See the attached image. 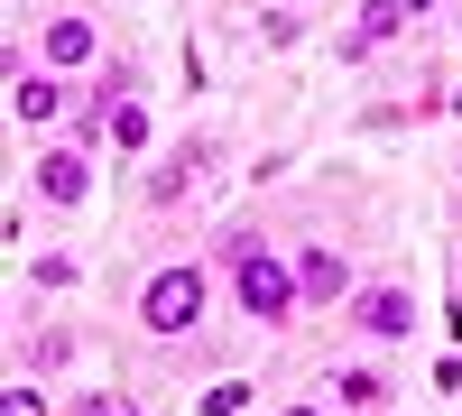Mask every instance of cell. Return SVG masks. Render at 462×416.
<instances>
[{"label":"cell","mask_w":462,"mask_h":416,"mask_svg":"<svg viewBox=\"0 0 462 416\" xmlns=\"http://www.w3.org/2000/svg\"><path fill=\"white\" fill-rule=\"evenodd\" d=\"M74 416H139V398H121V389H93V398H74Z\"/></svg>","instance_id":"obj_14"},{"label":"cell","mask_w":462,"mask_h":416,"mask_svg":"<svg viewBox=\"0 0 462 416\" xmlns=\"http://www.w3.org/2000/svg\"><path fill=\"white\" fill-rule=\"evenodd\" d=\"M74 361V333H37V343H28V370H65Z\"/></svg>","instance_id":"obj_12"},{"label":"cell","mask_w":462,"mask_h":416,"mask_svg":"<svg viewBox=\"0 0 462 416\" xmlns=\"http://www.w3.org/2000/svg\"><path fill=\"white\" fill-rule=\"evenodd\" d=\"M398 28H407V10H398V0H361V19H352V37H342V56H379Z\"/></svg>","instance_id":"obj_7"},{"label":"cell","mask_w":462,"mask_h":416,"mask_svg":"<svg viewBox=\"0 0 462 416\" xmlns=\"http://www.w3.org/2000/svg\"><path fill=\"white\" fill-rule=\"evenodd\" d=\"M28 278H37V287H47V296H56V287H74V259L56 250V259H37V269H28Z\"/></svg>","instance_id":"obj_16"},{"label":"cell","mask_w":462,"mask_h":416,"mask_svg":"<svg viewBox=\"0 0 462 416\" xmlns=\"http://www.w3.org/2000/svg\"><path fill=\"white\" fill-rule=\"evenodd\" d=\"M352 324L379 333V343H398V333H416V296L407 287H361L352 296Z\"/></svg>","instance_id":"obj_3"},{"label":"cell","mask_w":462,"mask_h":416,"mask_svg":"<svg viewBox=\"0 0 462 416\" xmlns=\"http://www.w3.org/2000/svg\"><path fill=\"white\" fill-rule=\"evenodd\" d=\"M204 167H213V139H185L167 167H148V176H139V204H176V195H185V185H195Z\"/></svg>","instance_id":"obj_4"},{"label":"cell","mask_w":462,"mask_h":416,"mask_svg":"<svg viewBox=\"0 0 462 416\" xmlns=\"http://www.w3.org/2000/svg\"><path fill=\"white\" fill-rule=\"evenodd\" d=\"M278 416H324V407H278Z\"/></svg>","instance_id":"obj_18"},{"label":"cell","mask_w":462,"mask_h":416,"mask_svg":"<svg viewBox=\"0 0 462 416\" xmlns=\"http://www.w3.org/2000/svg\"><path fill=\"white\" fill-rule=\"evenodd\" d=\"M204 269H195V259H176V269H158V278H148L139 287V324L148 333H158V343H176V333H195L204 324Z\"/></svg>","instance_id":"obj_1"},{"label":"cell","mask_w":462,"mask_h":416,"mask_svg":"<svg viewBox=\"0 0 462 416\" xmlns=\"http://www.w3.org/2000/svg\"><path fill=\"white\" fill-rule=\"evenodd\" d=\"M398 10H407V19H426V10H435V0H398Z\"/></svg>","instance_id":"obj_17"},{"label":"cell","mask_w":462,"mask_h":416,"mask_svg":"<svg viewBox=\"0 0 462 416\" xmlns=\"http://www.w3.org/2000/svg\"><path fill=\"white\" fill-rule=\"evenodd\" d=\"M37 56H47L56 74H84V65H93V19H84V10H56L47 37H37Z\"/></svg>","instance_id":"obj_5"},{"label":"cell","mask_w":462,"mask_h":416,"mask_svg":"<svg viewBox=\"0 0 462 416\" xmlns=\"http://www.w3.org/2000/svg\"><path fill=\"white\" fill-rule=\"evenodd\" d=\"M241 407H250V380H213L204 389V416H241Z\"/></svg>","instance_id":"obj_13"},{"label":"cell","mask_w":462,"mask_h":416,"mask_svg":"<svg viewBox=\"0 0 462 416\" xmlns=\"http://www.w3.org/2000/svg\"><path fill=\"white\" fill-rule=\"evenodd\" d=\"M296 278H305V306H333V296L352 287V269H342V250H305V259H296Z\"/></svg>","instance_id":"obj_9"},{"label":"cell","mask_w":462,"mask_h":416,"mask_svg":"<svg viewBox=\"0 0 462 416\" xmlns=\"http://www.w3.org/2000/svg\"><path fill=\"white\" fill-rule=\"evenodd\" d=\"M37 195H47V204H84V195H93L84 148H47V158H37Z\"/></svg>","instance_id":"obj_6"},{"label":"cell","mask_w":462,"mask_h":416,"mask_svg":"<svg viewBox=\"0 0 462 416\" xmlns=\"http://www.w3.org/2000/svg\"><path fill=\"white\" fill-rule=\"evenodd\" d=\"M0 416H47V398H37V380H10V398H0Z\"/></svg>","instance_id":"obj_15"},{"label":"cell","mask_w":462,"mask_h":416,"mask_svg":"<svg viewBox=\"0 0 462 416\" xmlns=\"http://www.w3.org/2000/svg\"><path fill=\"white\" fill-rule=\"evenodd\" d=\"M379 398H389V380H379V370H333V407H379Z\"/></svg>","instance_id":"obj_11"},{"label":"cell","mask_w":462,"mask_h":416,"mask_svg":"<svg viewBox=\"0 0 462 416\" xmlns=\"http://www.w3.org/2000/svg\"><path fill=\"white\" fill-rule=\"evenodd\" d=\"M102 121H111V148H148V139H158L148 102H130V93H111V111H102Z\"/></svg>","instance_id":"obj_10"},{"label":"cell","mask_w":462,"mask_h":416,"mask_svg":"<svg viewBox=\"0 0 462 416\" xmlns=\"http://www.w3.org/2000/svg\"><path fill=\"white\" fill-rule=\"evenodd\" d=\"M65 93H74V84H65L56 65H47V74H19V93H10V111H19V121H56V111H65Z\"/></svg>","instance_id":"obj_8"},{"label":"cell","mask_w":462,"mask_h":416,"mask_svg":"<svg viewBox=\"0 0 462 416\" xmlns=\"http://www.w3.org/2000/svg\"><path fill=\"white\" fill-rule=\"evenodd\" d=\"M231 287H241V315H259V324H287V315L305 306V278L287 269V259H268V250H241V259H231Z\"/></svg>","instance_id":"obj_2"}]
</instances>
